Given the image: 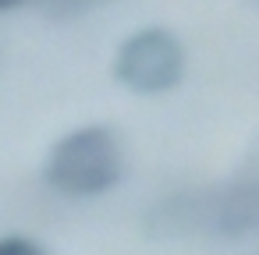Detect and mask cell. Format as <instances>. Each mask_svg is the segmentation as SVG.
Here are the masks:
<instances>
[{
	"label": "cell",
	"mask_w": 259,
	"mask_h": 255,
	"mask_svg": "<svg viewBox=\"0 0 259 255\" xmlns=\"http://www.w3.org/2000/svg\"><path fill=\"white\" fill-rule=\"evenodd\" d=\"M185 46L167 29H139L114 54V78L139 96L167 92L181 82Z\"/></svg>",
	"instance_id": "2"
},
{
	"label": "cell",
	"mask_w": 259,
	"mask_h": 255,
	"mask_svg": "<svg viewBox=\"0 0 259 255\" xmlns=\"http://www.w3.org/2000/svg\"><path fill=\"white\" fill-rule=\"evenodd\" d=\"M22 0H0V11H11V8H18Z\"/></svg>",
	"instance_id": "4"
},
{
	"label": "cell",
	"mask_w": 259,
	"mask_h": 255,
	"mask_svg": "<svg viewBox=\"0 0 259 255\" xmlns=\"http://www.w3.org/2000/svg\"><path fill=\"white\" fill-rule=\"evenodd\" d=\"M124 174V149L110 128H75L54 142L43 163V177L54 191L71 198H93L110 191Z\"/></svg>",
	"instance_id": "1"
},
{
	"label": "cell",
	"mask_w": 259,
	"mask_h": 255,
	"mask_svg": "<svg viewBox=\"0 0 259 255\" xmlns=\"http://www.w3.org/2000/svg\"><path fill=\"white\" fill-rule=\"evenodd\" d=\"M39 251H43V244L32 237H18V234L0 237V255H39Z\"/></svg>",
	"instance_id": "3"
}]
</instances>
